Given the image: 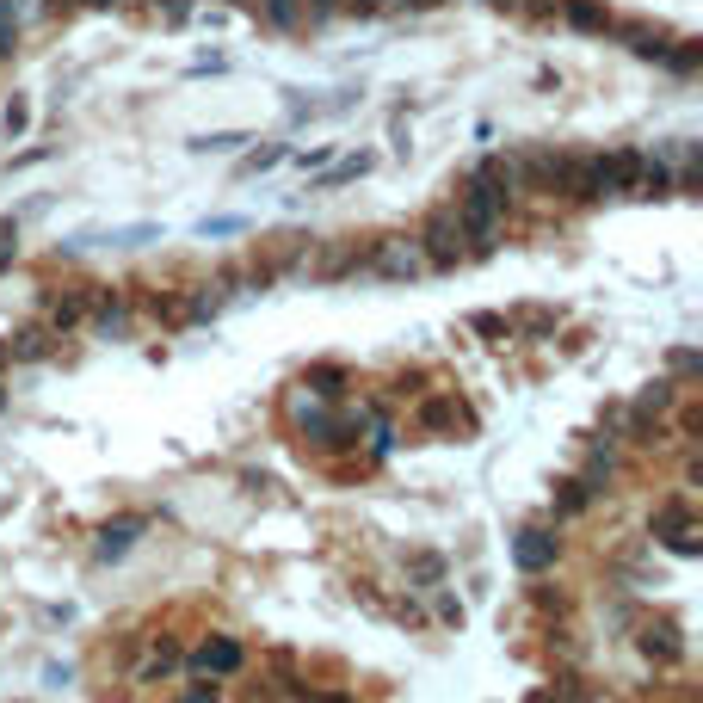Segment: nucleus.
Instances as JSON below:
<instances>
[{"label": "nucleus", "mask_w": 703, "mask_h": 703, "mask_svg": "<svg viewBox=\"0 0 703 703\" xmlns=\"http://www.w3.org/2000/svg\"><path fill=\"white\" fill-rule=\"evenodd\" d=\"M463 253L469 247H463V229H457V210H432L426 229H420V259H426V266H438V272H451Z\"/></svg>", "instance_id": "1"}, {"label": "nucleus", "mask_w": 703, "mask_h": 703, "mask_svg": "<svg viewBox=\"0 0 703 703\" xmlns=\"http://www.w3.org/2000/svg\"><path fill=\"white\" fill-rule=\"evenodd\" d=\"M370 272H377V278H414V272H426L420 241H407V235H383V241H370Z\"/></svg>", "instance_id": "2"}, {"label": "nucleus", "mask_w": 703, "mask_h": 703, "mask_svg": "<svg viewBox=\"0 0 703 703\" xmlns=\"http://www.w3.org/2000/svg\"><path fill=\"white\" fill-rule=\"evenodd\" d=\"M241 666H247V648L235 636H210V642L192 648V673L198 679H235Z\"/></svg>", "instance_id": "3"}, {"label": "nucleus", "mask_w": 703, "mask_h": 703, "mask_svg": "<svg viewBox=\"0 0 703 703\" xmlns=\"http://www.w3.org/2000/svg\"><path fill=\"white\" fill-rule=\"evenodd\" d=\"M414 426L420 432H475V414H469L457 395H426L414 407Z\"/></svg>", "instance_id": "4"}, {"label": "nucleus", "mask_w": 703, "mask_h": 703, "mask_svg": "<svg viewBox=\"0 0 703 703\" xmlns=\"http://www.w3.org/2000/svg\"><path fill=\"white\" fill-rule=\"evenodd\" d=\"M512 562L525 568V574H543V568H555V562H562V537H555V531H543V525L518 531V537H512Z\"/></svg>", "instance_id": "5"}, {"label": "nucleus", "mask_w": 703, "mask_h": 703, "mask_svg": "<svg viewBox=\"0 0 703 703\" xmlns=\"http://www.w3.org/2000/svg\"><path fill=\"white\" fill-rule=\"evenodd\" d=\"M358 266H370V241H364V247H358V241H340V247H327L321 259L309 253L303 272H315V278H346V272H358Z\"/></svg>", "instance_id": "6"}, {"label": "nucleus", "mask_w": 703, "mask_h": 703, "mask_svg": "<svg viewBox=\"0 0 703 703\" xmlns=\"http://www.w3.org/2000/svg\"><path fill=\"white\" fill-rule=\"evenodd\" d=\"M87 309H93V284H81V290L56 296V303L44 309V327H50V333H74V327L87 321Z\"/></svg>", "instance_id": "7"}, {"label": "nucleus", "mask_w": 703, "mask_h": 703, "mask_svg": "<svg viewBox=\"0 0 703 703\" xmlns=\"http://www.w3.org/2000/svg\"><path fill=\"white\" fill-rule=\"evenodd\" d=\"M636 642H642V654H648V660H679V654H685V642H679V623H673V617L642 623V636H636Z\"/></svg>", "instance_id": "8"}, {"label": "nucleus", "mask_w": 703, "mask_h": 703, "mask_svg": "<svg viewBox=\"0 0 703 703\" xmlns=\"http://www.w3.org/2000/svg\"><path fill=\"white\" fill-rule=\"evenodd\" d=\"M7 358L31 364V358H50V327H19L13 340H7Z\"/></svg>", "instance_id": "9"}, {"label": "nucleus", "mask_w": 703, "mask_h": 703, "mask_svg": "<svg viewBox=\"0 0 703 703\" xmlns=\"http://www.w3.org/2000/svg\"><path fill=\"white\" fill-rule=\"evenodd\" d=\"M173 666H179V648H173L167 636H155V648H148V660L136 666V679H142V685H155L161 673H173Z\"/></svg>", "instance_id": "10"}, {"label": "nucleus", "mask_w": 703, "mask_h": 703, "mask_svg": "<svg viewBox=\"0 0 703 703\" xmlns=\"http://www.w3.org/2000/svg\"><path fill=\"white\" fill-rule=\"evenodd\" d=\"M136 537H142V518H118V525L99 531V555H124Z\"/></svg>", "instance_id": "11"}, {"label": "nucleus", "mask_w": 703, "mask_h": 703, "mask_svg": "<svg viewBox=\"0 0 703 703\" xmlns=\"http://www.w3.org/2000/svg\"><path fill=\"white\" fill-rule=\"evenodd\" d=\"M303 389H315L321 401H340V395H346V370H340V364H315Z\"/></svg>", "instance_id": "12"}, {"label": "nucleus", "mask_w": 703, "mask_h": 703, "mask_svg": "<svg viewBox=\"0 0 703 703\" xmlns=\"http://www.w3.org/2000/svg\"><path fill=\"white\" fill-rule=\"evenodd\" d=\"M562 13H568V25H580V31H605V25H611V13L599 7V0H562Z\"/></svg>", "instance_id": "13"}, {"label": "nucleus", "mask_w": 703, "mask_h": 703, "mask_svg": "<svg viewBox=\"0 0 703 703\" xmlns=\"http://www.w3.org/2000/svg\"><path fill=\"white\" fill-rule=\"evenodd\" d=\"M13 50H19V7L0 0V56H13Z\"/></svg>", "instance_id": "14"}, {"label": "nucleus", "mask_w": 703, "mask_h": 703, "mask_svg": "<svg viewBox=\"0 0 703 703\" xmlns=\"http://www.w3.org/2000/svg\"><path fill=\"white\" fill-rule=\"evenodd\" d=\"M266 13H272V25L296 31V25H303V0H266Z\"/></svg>", "instance_id": "15"}, {"label": "nucleus", "mask_w": 703, "mask_h": 703, "mask_svg": "<svg viewBox=\"0 0 703 703\" xmlns=\"http://www.w3.org/2000/svg\"><path fill=\"white\" fill-rule=\"evenodd\" d=\"M586 500H592L586 481H562V512H586Z\"/></svg>", "instance_id": "16"}, {"label": "nucleus", "mask_w": 703, "mask_h": 703, "mask_svg": "<svg viewBox=\"0 0 703 703\" xmlns=\"http://www.w3.org/2000/svg\"><path fill=\"white\" fill-rule=\"evenodd\" d=\"M179 703H222V679H204V685H192Z\"/></svg>", "instance_id": "17"}, {"label": "nucleus", "mask_w": 703, "mask_h": 703, "mask_svg": "<svg viewBox=\"0 0 703 703\" xmlns=\"http://www.w3.org/2000/svg\"><path fill=\"white\" fill-rule=\"evenodd\" d=\"M506 7H518L525 19H549V13H555V0H506Z\"/></svg>", "instance_id": "18"}, {"label": "nucleus", "mask_w": 703, "mask_h": 703, "mask_svg": "<svg viewBox=\"0 0 703 703\" xmlns=\"http://www.w3.org/2000/svg\"><path fill=\"white\" fill-rule=\"evenodd\" d=\"M469 327H475V333H488V340H494V333H512V321H506V315H475Z\"/></svg>", "instance_id": "19"}, {"label": "nucleus", "mask_w": 703, "mask_h": 703, "mask_svg": "<svg viewBox=\"0 0 703 703\" xmlns=\"http://www.w3.org/2000/svg\"><path fill=\"white\" fill-rule=\"evenodd\" d=\"M414 574H420L426 586H438V574H444V562H438V555H414Z\"/></svg>", "instance_id": "20"}, {"label": "nucleus", "mask_w": 703, "mask_h": 703, "mask_svg": "<svg viewBox=\"0 0 703 703\" xmlns=\"http://www.w3.org/2000/svg\"><path fill=\"white\" fill-rule=\"evenodd\" d=\"M673 56V68H697V44H685V50H666Z\"/></svg>", "instance_id": "21"}, {"label": "nucleus", "mask_w": 703, "mask_h": 703, "mask_svg": "<svg viewBox=\"0 0 703 703\" xmlns=\"http://www.w3.org/2000/svg\"><path fill=\"white\" fill-rule=\"evenodd\" d=\"M333 7H340V0H309V19H327Z\"/></svg>", "instance_id": "22"}, {"label": "nucleus", "mask_w": 703, "mask_h": 703, "mask_svg": "<svg viewBox=\"0 0 703 703\" xmlns=\"http://www.w3.org/2000/svg\"><path fill=\"white\" fill-rule=\"evenodd\" d=\"M167 7V19H185V7H192V0H161Z\"/></svg>", "instance_id": "23"}, {"label": "nucleus", "mask_w": 703, "mask_h": 703, "mask_svg": "<svg viewBox=\"0 0 703 703\" xmlns=\"http://www.w3.org/2000/svg\"><path fill=\"white\" fill-rule=\"evenodd\" d=\"M407 7H432V0H407Z\"/></svg>", "instance_id": "24"}, {"label": "nucleus", "mask_w": 703, "mask_h": 703, "mask_svg": "<svg viewBox=\"0 0 703 703\" xmlns=\"http://www.w3.org/2000/svg\"><path fill=\"white\" fill-rule=\"evenodd\" d=\"M87 7H111V0H87Z\"/></svg>", "instance_id": "25"}]
</instances>
